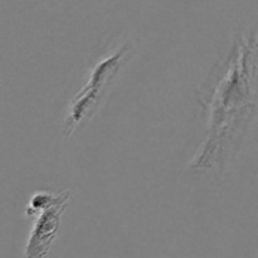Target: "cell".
<instances>
[{
  "instance_id": "obj_2",
  "label": "cell",
  "mask_w": 258,
  "mask_h": 258,
  "mask_svg": "<svg viewBox=\"0 0 258 258\" xmlns=\"http://www.w3.org/2000/svg\"><path fill=\"white\" fill-rule=\"evenodd\" d=\"M130 52V45L123 44L122 47L96 63L86 85L70 102L67 116L63 123V135L66 139H70L76 133V130L80 128V126H82L86 121L95 115L105 100V96L112 85L113 78L123 64V59Z\"/></svg>"
},
{
  "instance_id": "obj_4",
  "label": "cell",
  "mask_w": 258,
  "mask_h": 258,
  "mask_svg": "<svg viewBox=\"0 0 258 258\" xmlns=\"http://www.w3.org/2000/svg\"><path fill=\"white\" fill-rule=\"evenodd\" d=\"M59 198V193H50V191H37L30 198L29 204H28V208L25 211V214L28 217H35L38 213H40L42 211H44L45 208L50 207L52 204H54L55 202Z\"/></svg>"
},
{
  "instance_id": "obj_3",
  "label": "cell",
  "mask_w": 258,
  "mask_h": 258,
  "mask_svg": "<svg viewBox=\"0 0 258 258\" xmlns=\"http://www.w3.org/2000/svg\"><path fill=\"white\" fill-rule=\"evenodd\" d=\"M70 199V190L59 193V198L50 207L34 217L32 231L25 244L23 258H48L53 242L60 227L62 214Z\"/></svg>"
},
{
  "instance_id": "obj_1",
  "label": "cell",
  "mask_w": 258,
  "mask_h": 258,
  "mask_svg": "<svg viewBox=\"0 0 258 258\" xmlns=\"http://www.w3.org/2000/svg\"><path fill=\"white\" fill-rule=\"evenodd\" d=\"M218 81L202 105L208 112L207 136L190 166L219 169L239 143L257 108V35L237 37Z\"/></svg>"
}]
</instances>
